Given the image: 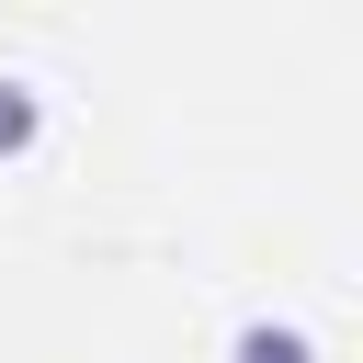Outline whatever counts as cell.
I'll use <instances>...</instances> for the list:
<instances>
[{
  "mask_svg": "<svg viewBox=\"0 0 363 363\" xmlns=\"http://www.w3.org/2000/svg\"><path fill=\"white\" fill-rule=\"evenodd\" d=\"M45 136V102H34V79H0V159H23Z\"/></svg>",
  "mask_w": 363,
  "mask_h": 363,
  "instance_id": "1",
  "label": "cell"
},
{
  "mask_svg": "<svg viewBox=\"0 0 363 363\" xmlns=\"http://www.w3.org/2000/svg\"><path fill=\"white\" fill-rule=\"evenodd\" d=\"M238 363H318L306 329H238Z\"/></svg>",
  "mask_w": 363,
  "mask_h": 363,
  "instance_id": "2",
  "label": "cell"
}]
</instances>
